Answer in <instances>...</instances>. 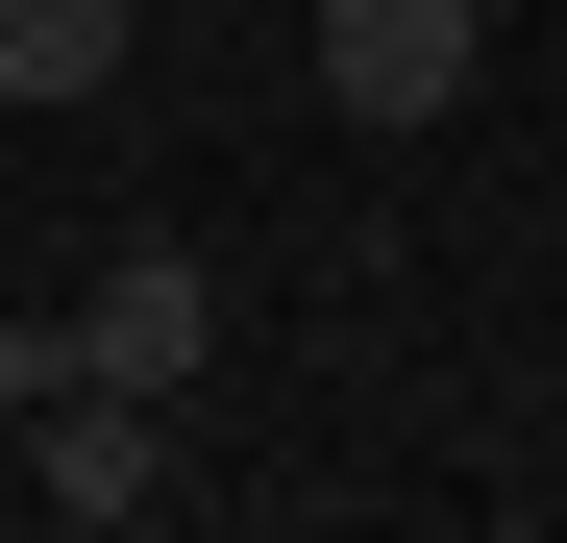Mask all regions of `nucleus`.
<instances>
[{
  "instance_id": "nucleus-1",
  "label": "nucleus",
  "mask_w": 567,
  "mask_h": 543,
  "mask_svg": "<svg viewBox=\"0 0 567 543\" xmlns=\"http://www.w3.org/2000/svg\"><path fill=\"white\" fill-rule=\"evenodd\" d=\"M494 74V0H321V100L346 124H444Z\"/></svg>"
},
{
  "instance_id": "nucleus-2",
  "label": "nucleus",
  "mask_w": 567,
  "mask_h": 543,
  "mask_svg": "<svg viewBox=\"0 0 567 543\" xmlns=\"http://www.w3.org/2000/svg\"><path fill=\"white\" fill-rule=\"evenodd\" d=\"M198 346H223V272H198V247H124V272H100V396H173Z\"/></svg>"
},
{
  "instance_id": "nucleus-3",
  "label": "nucleus",
  "mask_w": 567,
  "mask_h": 543,
  "mask_svg": "<svg viewBox=\"0 0 567 543\" xmlns=\"http://www.w3.org/2000/svg\"><path fill=\"white\" fill-rule=\"evenodd\" d=\"M25 494H50L74 543H100V519H148V494H173V470H148V396H74V420L25 444Z\"/></svg>"
}]
</instances>
